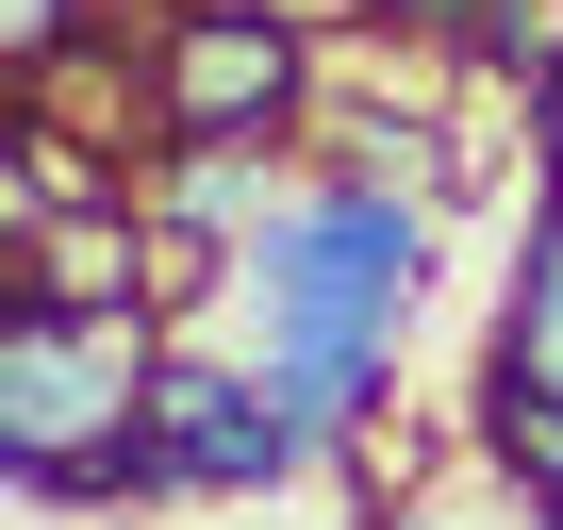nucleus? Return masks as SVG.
<instances>
[{
  "label": "nucleus",
  "mask_w": 563,
  "mask_h": 530,
  "mask_svg": "<svg viewBox=\"0 0 563 530\" xmlns=\"http://www.w3.org/2000/svg\"><path fill=\"white\" fill-rule=\"evenodd\" d=\"M497 382H514V398H563V199L530 216V265H514V316H497Z\"/></svg>",
  "instance_id": "nucleus-5"
},
{
  "label": "nucleus",
  "mask_w": 563,
  "mask_h": 530,
  "mask_svg": "<svg viewBox=\"0 0 563 530\" xmlns=\"http://www.w3.org/2000/svg\"><path fill=\"white\" fill-rule=\"evenodd\" d=\"M365 530H431V514H365Z\"/></svg>",
  "instance_id": "nucleus-8"
},
{
  "label": "nucleus",
  "mask_w": 563,
  "mask_h": 530,
  "mask_svg": "<svg viewBox=\"0 0 563 530\" xmlns=\"http://www.w3.org/2000/svg\"><path fill=\"white\" fill-rule=\"evenodd\" d=\"M332 431L282 398L265 365H166V398H150V481L166 497H282Z\"/></svg>",
  "instance_id": "nucleus-4"
},
{
  "label": "nucleus",
  "mask_w": 563,
  "mask_h": 530,
  "mask_svg": "<svg viewBox=\"0 0 563 530\" xmlns=\"http://www.w3.org/2000/svg\"><path fill=\"white\" fill-rule=\"evenodd\" d=\"M481 448H497V464H514V497H530V514L563 530V398H514V382H497V415H481Z\"/></svg>",
  "instance_id": "nucleus-6"
},
{
  "label": "nucleus",
  "mask_w": 563,
  "mask_h": 530,
  "mask_svg": "<svg viewBox=\"0 0 563 530\" xmlns=\"http://www.w3.org/2000/svg\"><path fill=\"white\" fill-rule=\"evenodd\" d=\"M530 150H547V199H563V67H530Z\"/></svg>",
  "instance_id": "nucleus-7"
},
{
  "label": "nucleus",
  "mask_w": 563,
  "mask_h": 530,
  "mask_svg": "<svg viewBox=\"0 0 563 530\" xmlns=\"http://www.w3.org/2000/svg\"><path fill=\"white\" fill-rule=\"evenodd\" d=\"M166 299H18L0 332V464L34 497H166L150 481V398H166Z\"/></svg>",
  "instance_id": "nucleus-2"
},
{
  "label": "nucleus",
  "mask_w": 563,
  "mask_h": 530,
  "mask_svg": "<svg viewBox=\"0 0 563 530\" xmlns=\"http://www.w3.org/2000/svg\"><path fill=\"white\" fill-rule=\"evenodd\" d=\"M316 100V51L282 0H166L150 18V150H282Z\"/></svg>",
  "instance_id": "nucleus-3"
},
{
  "label": "nucleus",
  "mask_w": 563,
  "mask_h": 530,
  "mask_svg": "<svg viewBox=\"0 0 563 530\" xmlns=\"http://www.w3.org/2000/svg\"><path fill=\"white\" fill-rule=\"evenodd\" d=\"M232 283L265 299V382L299 398L332 448L365 431L415 299H431V199H398L382 166H332V183H282V216L249 232Z\"/></svg>",
  "instance_id": "nucleus-1"
}]
</instances>
